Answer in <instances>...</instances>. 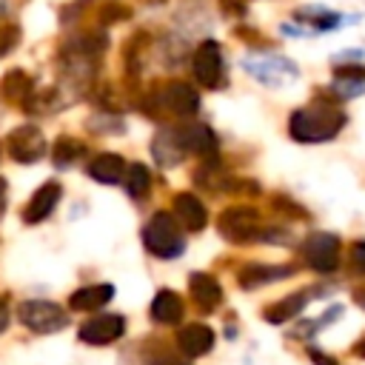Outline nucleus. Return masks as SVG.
<instances>
[{"instance_id":"nucleus-2","label":"nucleus","mask_w":365,"mask_h":365,"mask_svg":"<svg viewBox=\"0 0 365 365\" xmlns=\"http://www.w3.org/2000/svg\"><path fill=\"white\" fill-rule=\"evenodd\" d=\"M143 242L145 248L160 257V259H171V257H180L182 248H185V237H182V228L180 222L168 214V211H157L145 228H143Z\"/></svg>"},{"instance_id":"nucleus-15","label":"nucleus","mask_w":365,"mask_h":365,"mask_svg":"<svg viewBox=\"0 0 365 365\" xmlns=\"http://www.w3.org/2000/svg\"><path fill=\"white\" fill-rule=\"evenodd\" d=\"M188 288H191L194 302H197L202 311H214V308L220 305V299H222V288H220V282H217L211 274H200V271L191 274Z\"/></svg>"},{"instance_id":"nucleus-4","label":"nucleus","mask_w":365,"mask_h":365,"mask_svg":"<svg viewBox=\"0 0 365 365\" xmlns=\"http://www.w3.org/2000/svg\"><path fill=\"white\" fill-rule=\"evenodd\" d=\"M262 228L265 225H259V214L251 205H234L220 214V231H222V237H228L234 242L262 240Z\"/></svg>"},{"instance_id":"nucleus-16","label":"nucleus","mask_w":365,"mask_h":365,"mask_svg":"<svg viewBox=\"0 0 365 365\" xmlns=\"http://www.w3.org/2000/svg\"><path fill=\"white\" fill-rule=\"evenodd\" d=\"M123 171H125V163L120 154H100L88 163V177H94L97 182L103 185H114L123 180Z\"/></svg>"},{"instance_id":"nucleus-20","label":"nucleus","mask_w":365,"mask_h":365,"mask_svg":"<svg viewBox=\"0 0 365 365\" xmlns=\"http://www.w3.org/2000/svg\"><path fill=\"white\" fill-rule=\"evenodd\" d=\"M151 151H154L157 163L165 165V168H168V165H177V163L182 160V145H180V140H177L174 131H160V134L154 137Z\"/></svg>"},{"instance_id":"nucleus-5","label":"nucleus","mask_w":365,"mask_h":365,"mask_svg":"<svg viewBox=\"0 0 365 365\" xmlns=\"http://www.w3.org/2000/svg\"><path fill=\"white\" fill-rule=\"evenodd\" d=\"M302 259L319 274H334L339 268V240L334 234L314 231L302 242Z\"/></svg>"},{"instance_id":"nucleus-23","label":"nucleus","mask_w":365,"mask_h":365,"mask_svg":"<svg viewBox=\"0 0 365 365\" xmlns=\"http://www.w3.org/2000/svg\"><path fill=\"white\" fill-rule=\"evenodd\" d=\"M26 91H29V80H26V74H23V71H11V74L6 77L3 94L11 97V100H20V97H26Z\"/></svg>"},{"instance_id":"nucleus-26","label":"nucleus","mask_w":365,"mask_h":365,"mask_svg":"<svg viewBox=\"0 0 365 365\" xmlns=\"http://www.w3.org/2000/svg\"><path fill=\"white\" fill-rule=\"evenodd\" d=\"M308 356L314 359V365H336L331 356H325V354H319L317 348H308Z\"/></svg>"},{"instance_id":"nucleus-1","label":"nucleus","mask_w":365,"mask_h":365,"mask_svg":"<svg viewBox=\"0 0 365 365\" xmlns=\"http://www.w3.org/2000/svg\"><path fill=\"white\" fill-rule=\"evenodd\" d=\"M345 125V114L334 106L317 103L291 114V137L299 143H322L331 140Z\"/></svg>"},{"instance_id":"nucleus-3","label":"nucleus","mask_w":365,"mask_h":365,"mask_svg":"<svg viewBox=\"0 0 365 365\" xmlns=\"http://www.w3.org/2000/svg\"><path fill=\"white\" fill-rule=\"evenodd\" d=\"M17 317L34 334H54V331H63L66 322H68L66 311L57 302H48V299H29V302H23L17 308Z\"/></svg>"},{"instance_id":"nucleus-6","label":"nucleus","mask_w":365,"mask_h":365,"mask_svg":"<svg viewBox=\"0 0 365 365\" xmlns=\"http://www.w3.org/2000/svg\"><path fill=\"white\" fill-rule=\"evenodd\" d=\"M9 154L17 163H37L46 154V140L34 125H20L9 134Z\"/></svg>"},{"instance_id":"nucleus-28","label":"nucleus","mask_w":365,"mask_h":365,"mask_svg":"<svg viewBox=\"0 0 365 365\" xmlns=\"http://www.w3.org/2000/svg\"><path fill=\"white\" fill-rule=\"evenodd\" d=\"M6 325H9V308H6V302L0 299V331H6Z\"/></svg>"},{"instance_id":"nucleus-8","label":"nucleus","mask_w":365,"mask_h":365,"mask_svg":"<svg viewBox=\"0 0 365 365\" xmlns=\"http://www.w3.org/2000/svg\"><path fill=\"white\" fill-rule=\"evenodd\" d=\"M125 331V319L117 317V314H103V317H94L88 322L80 325V339L86 345H108L114 339H120Z\"/></svg>"},{"instance_id":"nucleus-27","label":"nucleus","mask_w":365,"mask_h":365,"mask_svg":"<svg viewBox=\"0 0 365 365\" xmlns=\"http://www.w3.org/2000/svg\"><path fill=\"white\" fill-rule=\"evenodd\" d=\"M151 365H185L182 359H177V356H157Z\"/></svg>"},{"instance_id":"nucleus-19","label":"nucleus","mask_w":365,"mask_h":365,"mask_svg":"<svg viewBox=\"0 0 365 365\" xmlns=\"http://www.w3.org/2000/svg\"><path fill=\"white\" fill-rule=\"evenodd\" d=\"M182 311H185V305H182V299H180L174 291H157V297H154V302H151V317H154L157 322L174 325V322L182 319Z\"/></svg>"},{"instance_id":"nucleus-9","label":"nucleus","mask_w":365,"mask_h":365,"mask_svg":"<svg viewBox=\"0 0 365 365\" xmlns=\"http://www.w3.org/2000/svg\"><path fill=\"white\" fill-rule=\"evenodd\" d=\"M60 197H63L60 182H46V185H40V188L31 194L29 205L23 208V220H26V222H43V220L54 211V205L60 202Z\"/></svg>"},{"instance_id":"nucleus-24","label":"nucleus","mask_w":365,"mask_h":365,"mask_svg":"<svg viewBox=\"0 0 365 365\" xmlns=\"http://www.w3.org/2000/svg\"><path fill=\"white\" fill-rule=\"evenodd\" d=\"M351 265L359 274H365V242H354L351 245Z\"/></svg>"},{"instance_id":"nucleus-29","label":"nucleus","mask_w":365,"mask_h":365,"mask_svg":"<svg viewBox=\"0 0 365 365\" xmlns=\"http://www.w3.org/2000/svg\"><path fill=\"white\" fill-rule=\"evenodd\" d=\"M6 208V180H0V214Z\"/></svg>"},{"instance_id":"nucleus-21","label":"nucleus","mask_w":365,"mask_h":365,"mask_svg":"<svg viewBox=\"0 0 365 365\" xmlns=\"http://www.w3.org/2000/svg\"><path fill=\"white\" fill-rule=\"evenodd\" d=\"M125 191H128V197H134V200H143L145 194H148V188H151V174H148V168L143 165V163H134V165H128L125 171Z\"/></svg>"},{"instance_id":"nucleus-12","label":"nucleus","mask_w":365,"mask_h":365,"mask_svg":"<svg viewBox=\"0 0 365 365\" xmlns=\"http://www.w3.org/2000/svg\"><path fill=\"white\" fill-rule=\"evenodd\" d=\"M163 106L180 117H188L200 108V94L188 86V83H171L165 91H163Z\"/></svg>"},{"instance_id":"nucleus-7","label":"nucleus","mask_w":365,"mask_h":365,"mask_svg":"<svg viewBox=\"0 0 365 365\" xmlns=\"http://www.w3.org/2000/svg\"><path fill=\"white\" fill-rule=\"evenodd\" d=\"M194 77L205 88H217L220 86V80H222V54H220V46L214 40H205L194 51Z\"/></svg>"},{"instance_id":"nucleus-31","label":"nucleus","mask_w":365,"mask_h":365,"mask_svg":"<svg viewBox=\"0 0 365 365\" xmlns=\"http://www.w3.org/2000/svg\"><path fill=\"white\" fill-rule=\"evenodd\" d=\"M356 305H362V308H365V288H359V291H356Z\"/></svg>"},{"instance_id":"nucleus-17","label":"nucleus","mask_w":365,"mask_h":365,"mask_svg":"<svg viewBox=\"0 0 365 365\" xmlns=\"http://www.w3.org/2000/svg\"><path fill=\"white\" fill-rule=\"evenodd\" d=\"M111 297H114V285H108V282H103V285H86V288H80V291L71 294L68 305H71L74 311H97V308H103Z\"/></svg>"},{"instance_id":"nucleus-13","label":"nucleus","mask_w":365,"mask_h":365,"mask_svg":"<svg viewBox=\"0 0 365 365\" xmlns=\"http://www.w3.org/2000/svg\"><path fill=\"white\" fill-rule=\"evenodd\" d=\"M174 220L182 225V228H188V231H200V228H205V220H208V214H205V205L194 197V194H177L174 197Z\"/></svg>"},{"instance_id":"nucleus-30","label":"nucleus","mask_w":365,"mask_h":365,"mask_svg":"<svg viewBox=\"0 0 365 365\" xmlns=\"http://www.w3.org/2000/svg\"><path fill=\"white\" fill-rule=\"evenodd\" d=\"M354 354H356V356H365V336H362V339L354 345Z\"/></svg>"},{"instance_id":"nucleus-18","label":"nucleus","mask_w":365,"mask_h":365,"mask_svg":"<svg viewBox=\"0 0 365 365\" xmlns=\"http://www.w3.org/2000/svg\"><path fill=\"white\" fill-rule=\"evenodd\" d=\"M308 291H299V294H288V297H282L279 302H274V305H268L265 308V322H271V325H279V322H288V319H294L305 305H308Z\"/></svg>"},{"instance_id":"nucleus-22","label":"nucleus","mask_w":365,"mask_h":365,"mask_svg":"<svg viewBox=\"0 0 365 365\" xmlns=\"http://www.w3.org/2000/svg\"><path fill=\"white\" fill-rule=\"evenodd\" d=\"M83 151H86L83 143H77L74 137H60L54 143V148H51V157H54L57 168H68V165H74V160H80Z\"/></svg>"},{"instance_id":"nucleus-14","label":"nucleus","mask_w":365,"mask_h":365,"mask_svg":"<svg viewBox=\"0 0 365 365\" xmlns=\"http://www.w3.org/2000/svg\"><path fill=\"white\" fill-rule=\"evenodd\" d=\"M291 271H294V265H259V262H254V265H245L240 271V285L245 291H251V288L285 279V277H291Z\"/></svg>"},{"instance_id":"nucleus-10","label":"nucleus","mask_w":365,"mask_h":365,"mask_svg":"<svg viewBox=\"0 0 365 365\" xmlns=\"http://www.w3.org/2000/svg\"><path fill=\"white\" fill-rule=\"evenodd\" d=\"M177 345L185 356H202L214 348V331L205 325V322H191V325H182L180 334H177Z\"/></svg>"},{"instance_id":"nucleus-25","label":"nucleus","mask_w":365,"mask_h":365,"mask_svg":"<svg viewBox=\"0 0 365 365\" xmlns=\"http://www.w3.org/2000/svg\"><path fill=\"white\" fill-rule=\"evenodd\" d=\"M14 46V31H6V29H0V57L9 51Z\"/></svg>"},{"instance_id":"nucleus-11","label":"nucleus","mask_w":365,"mask_h":365,"mask_svg":"<svg viewBox=\"0 0 365 365\" xmlns=\"http://www.w3.org/2000/svg\"><path fill=\"white\" fill-rule=\"evenodd\" d=\"M174 134H177L182 151H194V154H202V157H205V154L214 157V151H217V137H214V131H211L208 125H202V123L182 125V128H177Z\"/></svg>"}]
</instances>
